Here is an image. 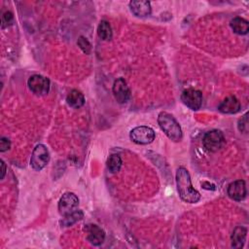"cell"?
<instances>
[{
	"instance_id": "obj_23",
	"label": "cell",
	"mask_w": 249,
	"mask_h": 249,
	"mask_svg": "<svg viewBox=\"0 0 249 249\" xmlns=\"http://www.w3.org/2000/svg\"><path fill=\"white\" fill-rule=\"evenodd\" d=\"M11 148V142L8 138L2 137L0 139V151L1 152H6Z\"/></svg>"
},
{
	"instance_id": "obj_21",
	"label": "cell",
	"mask_w": 249,
	"mask_h": 249,
	"mask_svg": "<svg viewBox=\"0 0 249 249\" xmlns=\"http://www.w3.org/2000/svg\"><path fill=\"white\" fill-rule=\"evenodd\" d=\"M14 17L11 12H5L2 16V27H6L8 25H11L13 22Z\"/></svg>"
},
{
	"instance_id": "obj_19",
	"label": "cell",
	"mask_w": 249,
	"mask_h": 249,
	"mask_svg": "<svg viewBox=\"0 0 249 249\" xmlns=\"http://www.w3.org/2000/svg\"><path fill=\"white\" fill-rule=\"evenodd\" d=\"M122 159L119 155H111L108 160H107V167L109 169L110 172L112 173H117L118 171H120L121 167H122Z\"/></svg>"
},
{
	"instance_id": "obj_3",
	"label": "cell",
	"mask_w": 249,
	"mask_h": 249,
	"mask_svg": "<svg viewBox=\"0 0 249 249\" xmlns=\"http://www.w3.org/2000/svg\"><path fill=\"white\" fill-rule=\"evenodd\" d=\"M202 143L208 152H218L222 150L226 144V139L223 134V132L219 129H212L207 131L203 138H202Z\"/></svg>"
},
{
	"instance_id": "obj_7",
	"label": "cell",
	"mask_w": 249,
	"mask_h": 249,
	"mask_svg": "<svg viewBox=\"0 0 249 249\" xmlns=\"http://www.w3.org/2000/svg\"><path fill=\"white\" fill-rule=\"evenodd\" d=\"M181 100L188 108L196 111L201 107L202 93L197 89H188L182 92Z\"/></svg>"
},
{
	"instance_id": "obj_5",
	"label": "cell",
	"mask_w": 249,
	"mask_h": 249,
	"mask_svg": "<svg viewBox=\"0 0 249 249\" xmlns=\"http://www.w3.org/2000/svg\"><path fill=\"white\" fill-rule=\"evenodd\" d=\"M50 160V154L47 147L43 144H38L31 154L30 158V165L31 167L36 170L40 171L43 169Z\"/></svg>"
},
{
	"instance_id": "obj_1",
	"label": "cell",
	"mask_w": 249,
	"mask_h": 249,
	"mask_svg": "<svg viewBox=\"0 0 249 249\" xmlns=\"http://www.w3.org/2000/svg\"><path fill=\"white\" fill-rule=\"evenodd\" d=\"M176 185L179 196L183 201L196 203L200 199L199 193L192 186L189 171L183 166H180L176 171Z\"/></svg>"
},
{
	"instance_id": "obj_14",
	"label": "cell",
	"mask_w": 249,
	"mask_h": 249,
	"mask_svg": "<svg viewBox=\"0 0 249 249\" xmlns=\"http://www.w3.org/2000/svg\"><path fill=\"white\" fill-rule=\"evenodd\" d=\"M246 235H247V230L244 227H236L231 234V247L239 249L242 248L245 240H246Z\"/></svg>"
},
{
	"instance_id": "obj_10",
	"label": "cell",
	"mask_w": 249,
	"mask_h": 249,
	"mask_svg": "<svg viewBox=\"0 0 249 249\" xmlns=\"http://www.w3.org/2000/svg\"><path fill=\"white\" fill-rule=\"evenodd\" d=\"M228 196L235 200V201H241L246 196V185L243 180H236L231 182L227 190Z\"/></svg>"
},
{
	"instance_id": "obj_13",
	"label": "cell",
	"mask_w": 249,
	"mask_h": 249,
	"mask_svg": "<svg viewBox=\"0 0 249 249\" xmlns=\"http://www.w3.org/2000/svg\"><path fill=\"white\" fill-rule=\"evenodd\" d=\"M218 110L223 114H235L240 110V102L235 96H228L219 104Z\"/></svg>"
},
{
	"instance_id": "obj_15",
	"label": "cell",
	"mask_w": 249,
	"mask_h": 249,
	"mask_svg": "<svg viewBox=\"0 0 249 249\" xmlns=\"http://www.w3.org/2000/svg\"><path fill=\"white\" fill-rule=\"evenodd\" d=\"M232 31L238 35H245L249 31V22L243 18H233L230 22Z\"/></svg>"
},
{
	"instance_id": "obj_20",
	"label": "cell",
	"mask_w": 249,
	"mask_h": 249,
	"mask_svg": "<svg viewBox=\"0 0 249 249\" xmlns=\"http://www.w3.org/2000/svg\"><path fill=\"white\" fill-rule=\"evenodd\" d=\"M77 44H78V46L81 48V50H82L85 53L89 54V53H90V51H91V45H90V43H89L85 37L81 36V37L78 39Z\"/></svg>"
},
{
	"instance_id": "obj_16",
	"label": "cell",
	"mask_w": 249,
	"mask_h": 249,
	"mask_svg": "<svg viewBox=\"0 0 249 249\" xmlns=\"http://www.w3.org/2000/svg\"><path fill=\"white\" fill-rule=\"evenodd\" d=\"M66 102L70 107L79 109L85 104V96L78 89H72L66 97Z\"/></svg>"
},
{
	"instance_id": "obj_9",
	"label": "cell",
	"mask_w": 249,
	"mask_h": 249,
	"mask_svg": "<svg viewBox=\"0 0 249 249\" xmlns=\"http://www.w3.org/2000/svg\"><path fill=\"white\" fill-rule=\"evenodd\" d=\"M113 93L116 100L123 104L130 97V89L124 78H118L113 85Z\"/></svg>"
},
{
	"instance_id": "obj_8",
	"label": "cell",
	"mask_w": 249,
	"mask_h": 249,
	"mask_svg": "<svg viewBox=\"0 0 249 249\" xmlns=\"http://www.w3.org/2000/svg\"><path fill=\"white\" fill-rule=\"evenodd\" d=\"M79 204V198L74 193H64L58 201V212L64 216L76 210Z\"/></svg>"
},
{
	"instance_id": "obj_17",
	"label": "cell",
	"mask_w": 249,
	"mask_h": 249,
	"mask_svg": "<svg viewBox=\"0 0 249 249\" xmlns=\"http://www.w3.org/2000/svg\"><path fill=\"white\" fill-rule=\"evenodd\" d=\"M83 218H84V212L82 210L76 209L68 213L67 215H64L59 223L61 227H70L76 224L77 222H79L80 220H82Z\"/></svg>"
},
{
	"instance_id": "obj_11",
	"label": "cell",
	"mask_w": 249,
	"mask_h": 249,
	"mask_svg": "<svg viewBox=\"0 0 249 249\" xmlns=\"http://www.w3.org/2000/svg\"><path fill=\"white\" fill-rule=\"evenodd\" d=\"M86 231L88 233L87 239L90 244L94 246H99L104 242L105 231L97 225H88L86 227Z\"/></svg>"
},
{
	"instance_id": "obj_24",
	"label": "cell",
	"mask_w": 249,
	"mask_h": 249,
	"mask_svg": "<svg viewBox=\"0 0 249 249\" xmlns=\"http://www.w3.org/2000/svg\"><path fill=\"white\" fill-rule=\"evenodd\" d=\"M1 179H3L5 177V174H6V165H5V162L3 160H1Z\"/></svg>"
},
{
	"instance_id": "obj_22",
	"label": "cell",
	"mask_w": 249,
	"mask_h": 249,
	"mask_svg": "<svg viewBox=\"0 0 249 249\" xmlns=\"http://www.w3.org/2000/svg\"><path fill=\"white\" fill-rule=\"evenodd\" d=\"M247 113L244 114V116L239 120L238 122V129L241 132H247L248 130V119H247Z\"/></svg>"
},
{
	"instance_id": "obj_4",
	"label": "cell",
	"mask_w": 249,
	"mask_h": 249,
	"mask_svg": "<svg viewBox=\"0 0 249 249\" xmlns=\"http://www.w3.org/2000/svg\"><path fill=\"white\" fill-rule=\"evenodd\" d=\"M156 133L154 129L147 125H140L136 126L131 129L129 133L130 139L139 145H147L154 141Z\"/></svg>"
},
{
	"instance_id": "obj_2",
	"label": "cell",
	"mask_w": 249,
	"mask_h": 249,
	"mask_svg": "<svg viewBox=\"0 0 249 249\" xmlns=\"http://www.w3.org/2000/svg\"><path fill=\"white\" fill-rule=\"evenodd\" d=\"M158 124L165 135L174 142L182 139V129L176 119L169 113L160 112L158 116Z\"/></svg>"
},
{
	"instance_id": "obj_12",
	"label": "cell",
	"mask_w": 249,
	"mask_h": 249,
	"mask_svg": "<svg viewBox=\"0 0 249 249\" xmlns=\"http://www.w3.org/2000/svg\"><path fill=\"white\" fill-rule=\"evenodd\" d=\"M129 9L130 12L139 18H144L149 15H151L152 8L151 4L148 1H143V0H137V1H130L129 4Z\"/></svg>"
},
{
	"instance_id": "obj_6",
	"label": "cell",
	"mask_w": 249,
	"mask_h": 249,
	"mask_svg": "<svg viewBox=\"0 0 249 249\" xmlns=\"http://www.w3.org/2000/svg\"><path fill=\"white\" fill-rule=\"evenodd\" d=\"M29 89L38 96L46 95L50 91V80L42 75L34 74L27 81Z\"/></svg>"
},
{
	"instance_id": "obj_18",
	"label": "cell",
	"mask_w": 249,
	"mask_h": 249,
	"mask_svg": "<svg viewBox=\"0 0 249 249\" xmlns=\"http://www.w3.org/2000/svg\"><path fill=\"white\" fill-rule=\"evenodd\" d=\"M97 34L104 41L111 40L113 36V32H112L110 23L106 20H101L97 27Z\"/></svg>"
}]
</instances>
